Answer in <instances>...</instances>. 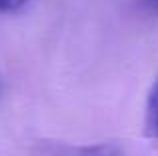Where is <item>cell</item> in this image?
Returning a JSON list of instances; mask_svg holds the SVG:
<instances>
[{"mask_svg": "<svg viewBox=\"0 0 158 156\" xmlns=\"http://www.w3.org/2000/svg\"><path fill=\"white\" fill-rule=\"evenodd\" d=\"M30 0H0V10L2 12H16L24 8Z\"/></svg>", "mask_w": 158, "mask_h": 156, "instance_id": "cell-3", "label": "cell"}, {"mask_svg": "<svg viewBox=\"0 0 158 156\" xmlns=\"http://www.w3.org/2000/svg\"><path fill=\"white\" fill-rule=\"evenodd\" d=\"M144 4L148 6V10H152L154 14H158V0H144Z\"/></svg>", "mask_w": 158, "mask_h": 156, "instance_id": "cell-4", "label": "cell"}, {"mask_svg": "<svg viewBox=\"0 0 158 156\" xmlns=\"http://www.w3.org/2000/svg\"><path fill=\"white\" fill-rule=\"evenodd\" d=\"M144 128L148 138L158 140V76L148 90L146 108H144Z\"/></svg>", "mask_w": 158, "mask_h": 156, "instance_id": "cell-1", "label": "cell"}, {"mask_svg": "<svg viewBox=\"0 0 158 156\" xmlns=\"http://www.w3.org/2000/svg\"><path fill=\"white\" fill-rule=\"evenodd\" d=\"M60 156H122L118 148L114 144H86V146H74V148H66L62 150Z\"/></svg>", "mask_w": 158, "mask_h": 156, "instance_id": "cell-2", "label": "cell"}]
</instances>
